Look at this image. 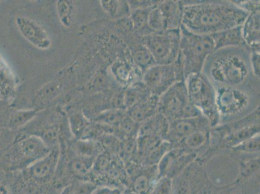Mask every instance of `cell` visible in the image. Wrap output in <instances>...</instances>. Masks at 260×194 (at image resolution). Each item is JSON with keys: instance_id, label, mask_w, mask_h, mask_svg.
<instances>
[{"instance_id": "1", "label": "cell", "mask_w": 260, "mask_h": 194, "mask_svg": "<svg viewBox=\"0 0 260 194\" xmlns=\"http://www.w3.org/2000/svg\"><path fill=\"white\" fill-rule=\"evenodd\" d=\"M248 16L233 1L184 3L182 26L194 34L212 36L242 25Z\"/></svg>"}, {"instance_id": "2", "label": "cell", "mask_w": 260, "mask_h": 194, "mask_svg": "<svg viewBox=\"0 0 260 194\" xmlns=\"http://www.w3.org/2000/svg\"><path fill=\"white\" fill-rule=\"evenodd\" d=\"M202 73L214 87L252 86V77L256 78L250 68L249 49L245 47L214 51L207 58Z\"/></svg>"}, {"instance_id": "3", "label": "cell", "mask_w": 260, "mask_h": 194, "mask_svg": "<svg viewBox=\"0 0 260 194\" xmlns=\"http://www.w3.org/2000/svg\"><path fill=\"white\" fill-rule=\"evenodd\" d=\"M214 88L219 124L242 119L259 107V96H255L256 92L252 86Z\"/></svg>"}, {"instance_id": "4", "label": "cell", "mask_w": 260, "mask_h": 194, "mask_svg": "<svg viewBox=\"0 0 260 194\" xmlns=\"http://www.w3.org/2000/svg\"><path fill=\"white\" fill-rule=\"evenodd\" d=\"M211 36L200 35L181 27L180 49L178 58L183 68L184 79L188 75L202 73L207 58L214 51Z\"/></svg>"}, {"instance_id": "5", "label": "cell", "mask_w": 260, "mask_h": 194, "mask_svg": "<svg viewBox=\"0 0 260 194\" xmlns=\"http://www.w3.org/2000/svg\"><path fill=\"white\" fill-rule=\"evenodd\" d=\"M189 101L200 111L214 128L220 124L213 84L203 73L188 75L184 79Z\"/></svg>"}, {"instance_id": "6", "label": "cell", "mask_w": 260, "mask_h": 194, "mask_svg": "<svg viewBox=\"0 0 260 194\" xmlns=\"http://www.w3.org/2000/svg\"><path fill=\"white\" fill-rule=\"evenodd\" d=\"M157 112L169 121L202 115L189 101L184 80L176 83L159 96Z\"/></svg>"}, {"instance_id": "7", "label": "cell", "mask_w": 260, "mask_h": 194, "mask_svg": "<svg viewBox=\"0 0 260 194\" xmlns=\"http://www.w3.org/2000/svg\"><path fill=\"white\" fill-rule=\"evenodd\" d=\"M181 28L153 33L143 37V44L147 47L156 64H170L178 58L180 49Z\"/></svg>"}, {"instance_id": "8", "label": "cell", "mask_w": 260, "mask_h": 194, "mask_svg": "<svg viewBox=\"0 0 260 194\" xmlns=\"http://www.w3.org/2000/svg\"><path fill=\"white\" fill-rule=\"evenodd\" d=\"M142 81L151 93L160 96L176 83L184 80L180 60L170 64H155L146 71L142 76Z\"/></svg>"}, {"instance_id": "9", "label": "cell", "mask_w": 260, "mask_h": 194, "mask_svg": "<svg viewBox=\"0 0 260 194\" xmlns=\"http://www.w3.org/2000/svg\"><path fill=\"white\" fill-rule=\"evenodd\" d=\"M196 153L184 150L180 146H172L157 165L159 179H173L198 158Z\"/></svg>"}, {"instance_id": "10", "label": "cell", "mask_w": 260, "mask_h": 194, "mask_svg": "<svg viewBox=\"0 0 260 194\" xmlns=\"http://www.w3.org/2000/svg\"><path fill=\"white\" fill-rule=\"evenodd\" d=\"M209 183L203 165L196 160L172 179V193L198 194Z\"/></svg>"}, {"instance_id": "11", "label": "cell", "mask_w": 260, "mask_h": 194, "mask_svg": "<svg viewBox=\"0 0 260 194\" xmlns=\"http://www.w3.org/2000/svg\"><path fill=\"white\" fill-rule=\"evenodd\" d=\"M51 150V148L40 137H26L18 142L16 148L19 166L21 169H27Z\"/></svg>"}, {"instance_id": "12", "label": "cell", "mask_w": 260, "mask_h": 194, "mask_svg": "<svg viewBox=\"0 0 260 194\" xmlns=\"http://www.w3.org/2000/svg\"><path fill=\"white\" fill-rule=\"evenodd\" d=\"M211 129L209 122L203 116L170 121L169 133L166 141L172 146L177 145L186 137L202 130Z\"/></svg>"}, {"instance_id": "13", "label": "cell", "mask_w": 260, "mask_h": 194, "mask_svg": "<svg viewBox=\"0 0 260 194\" xmlns=\"http://www.w3.org/2000/svg\"><path fill=\"white\" fill-rule=\"evenodd\" d=\"M129 177V186L140 194H150L158 180L157 166L144 167L136 165L131 167Z\"/></svg>"}, {"instance_id": "14", "label": "cell", "mask_w": 260, "mask_h": 194, "mask_svg": "<svg viewBox=\"0 0 260 194\" xmlns=\"http://www.w3.org/2000/svg\"><path fill=\"white\" fill-rule=\"evenodd\" d=\"M16 23L21 35L32 46L44 50L51 46L50 38L39 23L23 16L16 18Z\"/></svg>"}, {"instance_id": "15", "label": "cell", "mask_w": 260, "mask_h": 194, "mask_svg": "<svg viewBox=\"0 0 260 194\" xmlns=\"http://www.w3.org/2000/svg\"><path fill=\"white\" fill-rule=\"evenodd\" d=\"M60 155L57 148L51 149L46 155L26 169L27 174L37 181H44L51 178L58 169Z\"/></svg>"}, {"instance_id": "16", "label": "cell", "mask_w": 260, "mask_h": 194, "mask_svg": "<svg viewBox=\"0 0 260 194\" xmlns=\"http://www.w3.org/2000/svg\"><path fill=\"white\" fill-rule=\"evenodd\" d=\"M161 12L166 30L180 29L183 20V1H161L158 4Z\"/></svg>"}, {"instance_id": "17", "label": "cell", "mask_w": 260, "mask_h": 194, "mask_svg": "<svg viewBox=\"0 0 260 194\" xmlns=\"http://www.w3.org/2000/svg\"><path fill=\"white\" fill-rule=\"evenodd\" d=\"M169 125V120L157 112L145 122L141 123L138 136H155L166 141Z\"/></svg>"}, {"instance_id": "18", "label": "cell", "mask_w": 260, "mask_h": 194, "mask_svg": "<svg viewBox=\"0 0 260 194\" xmlns=\"http://www.w3.org/2000/svg\"><path fill=\"white\" fill-rule=\"evenodd\" d=\"M211 37L214 42V51L228 48V47L248 48L247 44L243 39L242 25L216 33V34L212 35Z\"/></svg>"}, {"instance_id": "19", "label": "cell", "mask_w": 260, "mask_h": 194, "mask_svg": "<svg viewBox=\"0 0 260 194\" xmlns=\"http://www.w3.org/2000/svg\"><path fill=\"white\" fill-rule=\"evenodd\" d=\"M242 29L243 39L249 50L259 51V11L249 14Z\"/></svg>"}, {"instance_id": "20", "label": "cell", "mask_w": 260, "mask_h": 194, "mask_svg": "<svg viewBox=\"0 0 260 194\" xmlns=\"http://www.w3.org/2000/svg\"><path fill=\"white\" fill-rule=\"evenodd\" d=\"M159 98V96L152 94L145 101L141 102L127 110V115L135 122L141 124L158 112Z\"/></svg>"}, {"instance_id": "21", "label": "cell", "mask_w": 260, "mask_h": 194, "mask_svg": "<svg viewBox=\"0 0 260 194\" xmlns=\"http://www.w3.org/2000/svg\"><path fill=\"white\" fill-rule=\"evenodd\" d=\"M152 94L142 80L141 82H137L134 86L129 87L124 91V109L128 110L141 102L145 101Z\"/></svg>"}, {"instance_id": "22", "label": "cell", "mask_w": 260, "mask_h": 194, "mask_svg": "<svg viewBox=\"0 0 260 194\" xmlns=\"http://www.w3.org/2000/svg\"><path fill=\"white\" fill-rule=\"evenodd\" d=\"M152 8L135 9L130 14V20L134 29L141 37H145L153 33L148 26V15Z\"/></svg>"}, {"instance_id": "23", "label": "cell", "mask_w": 260, "mask_h": 194, "mask_svg": "<svg viewBox=\"0 0 260 194\" xmlns=\"http://www.w3.org/2000/svg\"><path fill=\"white\" fill-rule=\"evenodd\" d=\"M132 60L136 68L140 71L142 74L156 64L154 58L150 51L145 45H139L132 54Z\"/></svg>"}, {"instance_id": "24", "label": "cell", "mask_w": 260, "mask_h": 194, "mask_svg": "<svg viewBox=\"0 0 260 194\" xmlns=\"http://www.w3.org/2000/svg\"><path fill=\"white\" fill-rule=\"evenodd\" d=\"M100 4L104 11L113 18H126L131 14L128 2L126 1L101 0Z\"/></svg>"}, {"instance_id": "25", "label": "cell", "mask_w": 260, "mask_h": 194, "mask_svg": "<svg viewBox=\"0 0 260 194\" xmlns=\"http://www.w3.org/2000/svg\"><path fill=\"white\" fill-rule=\"evenodd\" d=\"M96 158L77 157L76 156L70 163V169L77 177L86 176L93 170Z\"/></svg>"}, {"instance_id": "26", "label": "cell", "mask_w": 260, "mask_h": 194, "mask_svg": "<svg viewBox=\"0 0 260 194\" xmlns=\"http://www.w3.org/2000/svg\"><path fill=\"white\" fill-rule=\"evenodd\" d=\"M77 157L96 158L99 155V146L93 141L80 139L73 146Z\"/></svg>"}, {"instance_id": "27", "label": "cell", "mask_w": 260, "mask_h": 194, "mask_svg": "<svg viewBox=\"0 0 260 194\" xmlns=\"http://www.w3.org/2000/svg\"><path fill=\"white\" fill-rule=\"evenodd\" d=\"M126 114V112H125L124 110L113 109V110L101 113L94 119V120L99 124L112 127H117Z\"/></svg>"}, {"instance_id": "28", "label": "cell", "mask_w": 260, "mask_h": 194, "mask_svg": "<svg viewBox=\"0 0 260 194\" xmlns=\"http://www.w3.org/2000/svg\"><path fill=\"white\" fill-rule=\"evenodd\" d=\"M229 150L236 155H259V134Z\"/></svg>"}, {"instance_id": "29", "label": "cell", "mask_w": 260, "mask_h": 194, "mask_svg": "<svg viewBox=\"0 0 260 194\" xmlns=\"http://www.w3.org/2000/svg\"><path fill=\"white\" fill-rule=\"evenodd\" d=\"M98 187L93 182L75 181L66 186L60 194H93Z\"/></svg>"}, {"instance_id": "30", "label": "cell", "mask_w": 260, "mask_h": 194, "mask_svg": "<svg viewBox=\"0 0 260 194\" xmlns=\"http://www.w3.org/2000/svg\"><path fill=\"white\" fill-rule=\"evenodd\" d=\"M70 126L72 134L81 139L89 123L82 113H75L70 118Z\"/></svg>"}, {"instance_id": "31", "label": "cell", "mask_w": 260, "mask_h": 194, "mask_svg": "<svg viewBox=\"0 0 260 194\" xmlns=\"http://www.w3.org/2000/svg\"><path fill=\"white\" fill-rule=\"evenodd\" d=\"M158 4L150 9L148 15V26L152 33H159L166 30L164 18L161 12L158 8Z\"/></svg>"}, {"instance_id": "32", "label": "cell", "mask_w": 260, "mask_h": 194, "mask_svg": "<svg viewBox=\"0 0 260 194\" xmlns=\"http://www.w3.org/2000/svg\"><path fill=\"white\" fill-rule=\"evenodd\" d=\"M56 11L61 24L69 27L72 22L73 11L72 2L60 0L56 3Z\"/></svg>"}, {"instance_id": "33", "label": "cell", "mask_w": 260, "mask_h": 194, "mask_svg": "<svg viewBox=\"0 0 260 194\" xmlns=\"http://www.w3.org/2000/svg\"><path fill=\"white\" fill-rule=\"evenodd\" d=\"M36 114L37 112L33 110L20 111L16 112L12 116L9 122V126L13 129L22 127L31 120Z\"/></svg>"}, {"instance_id": "34", "label": "cell", "mask_w": 260, "mask_h": 194, "mask_svg": "<svg viewBox=\"0 0 260 194\" xmlns=\"http://www.w3.org/2000/svg\"><path fill=\"white\" fill-rule=\"evenodd\" d=\"M150 194H173L172 180L166 177L160 178L153 187Z\"/></svg>"}, {"instance_id": "35", "label": "cell", "mask_w": 260, "mask_h": 194, "mask_svg": "<svg viewBox=\"0 0 260 194\" xmlns=\"http://www.w3.org/2000/svg\"><path fill=\"white\" fill-rule=\"evenodd\" d=\"M250 51V50H249ZM259 51H250V64L253 75L259 79Z\"/></svg>"}, {"instance_id": "36", "label": "cell", "mask_w": 260, "mask_h": 194, "mask_svg": "<svg viewBox=\"0 0 260 194\" xmlns=\"http://www.w3.org/2000/svg\"><path fill=\"white\" fill-rule=\"evenodd\" d=\"M233 2L238 8L247 12L249 14L259 11V1H233Z\"/></svg>"}, {"instance_id": "37", "label": "cell", "mask_w": 260, "mask_h": 194, "mask_svg": "<svg viewBox=\"0 0 260 194\" xmlns=\"http://www.w3.org/2000/svg\"><path fill=\"white\" fill-rule=\"evenodd\" d=\"M117 76L119 79L123 82H127L131 75L130 69L127 67L126 65L121 64L117 68Z\"/></svg>"}, {"instance_id": "38", "label": "cell", "mask_w": 260, "mask_h": 194, "mask_svg": "<svg viewBox=\"0 0 260 194\" xmlns=\"http://www.w3.org/2000/svg\"><path fill=\"white\" fill-rule=\"evenodd\" d=\"M122 190L114 186H102L96 189L93 194H121Z\"/></svg>"}, {"instance_id": "39", "label": "cell", "mask_w": 260, "mask_h": 194, "mask_svg": "<svg viewBox=\"0 0 260 194\" xmlns=\"http://www.w3.org/2000/svg\"><path fill=\"white\" fill-rule=\"evenodd\" d=\"M8 187L3 183H0V194H9Z\"/></svg>"}, {"instance_id": "40", "label": "cell", "mask_w": 260, "mask_h": 194, "mask_svg": "<svg viewBox=\"0 0 260 194\" xmlns=\"http://www.w3.org/2000/svg\"><path fill=\"white\" fill-rule=\"evenodd\" d=\"M121 194H140L137 191H134L133 189L129 188V187H126V188L124 189V190H122Z\"/></svg>"}]
</instances>
